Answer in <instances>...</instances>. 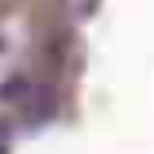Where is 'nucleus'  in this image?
I'll list each match as a JSON object with an SVG mask.
<instances>
[{
  "instance_id": "nucleus-1",
  "label": "nucleus",
  "mask_w": 154,
  "mask_h": 154,
  "mask_svg": "<svg viewBox=\"0 0 154 154\" xmlns=\"http://www.w3.org/2000/svg\"><path fill=\"white\" fill-rule=\"evenodd\" d=\"M0 97H5V106H18V110H26V101L35 97V84H31V79H9L5 88H0Z\"/></svg>"
},
{
  "instance_id": "nucleus-2",
  "label": "nucleus",
  "mask_w": 154,
  "mask_h": 154,
  "mask_svg": "<svg viewBox=\"0 0 154 154\" xmlns=\"http://www.w3.org/2000/svg\"><path fill=\"white\" fill-rule=\"evenodd\" d=\"M66 9H71L75 18H84V13H93V9H97V0H66Z\"/></svg>"
}]
</instances>
